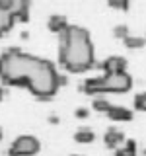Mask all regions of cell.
Masks as SVG:
<instances>
[{"label":"cell","mask_w":146,"mask_h":156,"mask_svg":"<svg viewBox=\"0 0 146 156\" xmlns=\"http://www.w3.org/2000/svg\"><path fill=\"white\" fill-rule=\"evenodd\" d=\"M0 80L8 86H26L37 100H51L66 84V76L58 74L51 61L18 47H10L0 55Z\"/></svg>","instance_id":"cell-1"},{"label":"cell","mask_w":146,"mask_h":156,"mask_svg":"<svg viewBox=\"0 0 146 156\" xmlns=\"http://www.w3.org/2000/svg\"><path fill=\"white\" fill-rule=\"evenodd\" d=\"M58 62L68 72H86L96 65L94 43L86 27L70 23L58 33Z\"/></svg>","instance_id":"cell-2"},{"label":"cell","mask_w":146,"mask_h":156,"mask_svg":"<svg viewBox=\"0 0 146 156\" xmlns=\"http://www.w3.org/2000/svg\"><path fill=\"white\" fill-rule=\"evenodd\" d=\"M133 88V76L129 72H115V74H101L96 78H86L84 90L86 94H105V92H113V94H123Z\"/></svg>","instance_id":"cell-3"},{"label":"cell","mask_w":146,"mask_h":156,"mask_svg":"<svg viewBox=\"0 0 146 156\" xmlns=\"http://www.w3.org/2000/svg\"><path fill=\"white\" fill-rule=\"evenodd\" d=\"M41 150V143L33 135H19L8 148V156H33Z\"/></svg>","instance_id":"cell-4"},{"label":"cell","mask_w":146,"mask_h":156,"mask_svg":"<svg viewBox=\"0 0 146 156\" xmlns=\"http://www.w3.org/2000/svg\"><path fill=\"white\" fill-rule=\"evenodd\" d=\"M99 66L105 70V74H115V72H127V58L121 55H111L107 57Z\"/></svg>","instance_id":"cell-5"},{"label":"cell","mask_w":146,"mask_h":156,"mask_svg":"<svg viewBox=\"0 0 146 156\" xmlns=\"http://www.w3.org/2000/svg\"><path fill=\"white\" fill-rule=\"evenodd\" d=\"M103 143L107 148H119V144L121 143H125V135L121 133L119 129H115V127H109V129L105 131V135H103Z\"/></svg>","instance_id":"cell-6"},{"label":"cell","mask_w":146,"mask_h":156,"mask_svg":"<svg viewBox=\"0 0 146 156\" xmlns=\"http://www.w3.org/2000/svg\"><path fill=\"white\" fill-rule=\"evenodd\" d=\"M29 0H14V8H12V16L14 20L19 22H27L29 20Z\"/></svg>","instance_id":"cell-7"},{"label":"cell","mask_w":146,"mask_h":156,"mask_svg":"<svg viewBox=\"0 0 146 156\" xmlns=\"http://www.w3.org/2000/svg\"><path fill=\"white\" fill-rule=\"evenodd\" d=\"M107 115H109L111 121H130L134 117L133 111L123 107V105H111L109 111H107Z\"/></svg>","instance_id":"cell-8"},{"label":"cell","mask_w":146,"mask_h":156,"mask_svg":"<svg viewBox=\"0 0 146 156\" xmlns=\"http://www.w3.org/2000/svg\"><path fill=\"white\" fill-rule=\"evenodd\" d=\"M68 26H70V23H68L66 16H61V14H53V16L49 18V29H51V31H55V33L64 31Z\"/></svg>","instance_id":"cell-9"},{"label":"cell","mask_w":146,"mask_h":156,"mask_svg":"<svg viewBox=\"0 0 146 156\" xmlns=\"http://www.w3.org/2000/svg\"><path fill=\"white\" fill-rule=\"evenodd\" d=\"M14 23H16V20H14L12 12L0 10V37H2V35H6L10 29L14 27Z\"/></svg>","instance_id":"cell-10"},{"label":"cell","mask_w":146,"mask_h":156,"mask_svg":"<svg viewBox=\"0 0 146 156\" xmlns=\"http://www.w3.org/2000/svg\"><path fill=\"white\" fill-rule=\"evenodd\" d=\"M94 139H96L94 131H92V129H88V127H82V129H78L76 133H74V140H76V143H82V144L92 143Z\"/></svg>","instance_id":"cell-11"},{"label":"cell","mask_w":146,"mask_h":156,"mask_svg":"<svg viewBox=\"0 0 146 156\" xmlns=\"http://www.w3.org/2000/svg\"><path fill=\"white\" fill-rule=\"evenodd\" d=\"M115 156H136V140L129 139L125 143V146L115 150Z\"/></svg>","instance_id":"cell-12"},{"label":"cell","mask_w":146,"mask_h":156,"mask_svg":"<svg viewBox=\"0 0 146 156\" xmlns=\"http://www.w3.org/2000/svg\"><path fill=\"white\" fill-rule=\"evenodd\" d=\"M123 41H125V47H129V49H142L146 45V39L140 35H127Z\"/></svg>","instance_id":"cell-13"},{"label":"cell","mask_w":146,"mask_h":156,"mask_svg":"<svg viewBox=\"0 0 146 156\" xmlns=\"http://www.w3.org/2000/svg\"><path fill=\"white\" fill-rule=\"evenodd\" d=\"M109 107H111V104H109V100H105V98H96V100H94V109L96 111L107 113V111H109Z\"/></svg>","instance_id":"cell-14"},{"label":"cell","mask_w":146,"mask_h":156,"mask_svg":"<svg viewBox=\"0 0 146 156\" xmlns=\"http://www.w3.org/2000/svg\"><path fill=\"white\" fill-rule=\"evenodd\" d=\"M134 109L146 111V92H142V94H136V96H134Z\"/></svg>","instance_id":"cell-15"},{"label":"cell","mask_w":146,"mask_h":156,"mask_svg":"<svg viewBox=\"0 0 146 156\" xmlns=\"http://www.w3.org/2000/svg\"><path fill=\"white\" fill-rule=\"evenodd\" d=\"M113 35L119 37V39H125L127 35H129V27H127L125 23H119V26L113 27Z\"/></svg>","instance_id":"cell-16"},{"label":"cell","mask_w":146,"mask_h":156,"mask_svg":"<svg viewBox=\"0 0 146 156\" xmlns=\"http://www.w3.org/2000/svg\"><path fill=\"white\" fill-rule=\"evenodd\" d=\"M109 6L119 8V10H127L129 8V2H127V0H109Z\"/></svg>","instance_id":"cell-17"},{"label":"cell","mask_w":146,"mask_h":156,"mask_svg":"<svg viewBox=\"0 0 146 156\" xmlns=\"http://www.w3.org/2000/svg\"><path fill=\"white\" fill-rule=\"evenodd\" d=\"M74 115H76V117H80V119H86V117L90 115V111H88L86 107H78V109L74 111Z\"/></svg>","instance_id":"cell-18"},{"label":"cell","mask_w":146,"mask_h":156,"mask_svg":"<svg viewBox=\"0 0 146 156\" xmlns=\"http://www.w3.org/2000/svg\"><path fill=\"white\" fill-rule=\"evenodd\" d=\"M49 121H51V123H58V117L57 115H51V117H49Z\"/></svg>","instance_id":"cell-19"},{"label":"cell","mask_w":146,"mask_h":156,"mask_svg":"<svg viewBox=\"0 0 146 156\" xmlns=\"http://www.w3.org/2000/svg\"><path fill=\"white\" fill-rule=\"evenodd\" d=\"M4 94H6V90H4V88H2V86H0V101H2V100H4Z\"/></svg>","instance_id":"cell-20"},{"label":"cell","mask_w":146,"mask_h":156,"mask_svg":"<svg viewBox=\"0 0 146 156\" xmlns=\"http://www.w3.org/2000/svg\"><path fill=\"white\" fill-rule=\"evenodd\" d=\"M0 140H2V129H0Z\"/></svg>","instance_id":"cell-21"},{"label":"cell","mask_w":146,"mask_h":156,"mask_svg":"<svg viewBox=\"0 0 146 156\" xmlns=\"http://www.w3.org/2000/svg\"><path fill=\"white\" fill-rule=\"evenodd\" d=\"M142 154H144V156H146V148H144V150H142Z\"/></svg>","instance_id":"cell-22"},{"label":"cell","mask_w":146,"mask_h":156,"mask_svg":"<svg viewBox=\"0 0 146 156\" xmlns=\"http://www.w3.org/2000/svg\"><path fill=\"white\" fill-rule=\"evenodd\" d=\"M70 156H82V154H70Z\"/></svg>","instance_id":"cell-23"},{"label":"cell","mask_w":146,"mask_h":156,"mask_svg":"<svg viewBox=\"0 0 146 156\" xmlns=\"http://www.w3.org/2000/svg\"><path fill=\"white\" fill-rule=\"evenodd\" d=\"M144 39H146V37H144Z\"/></svg>","instance_id":"cell-24"}]
</instances>
